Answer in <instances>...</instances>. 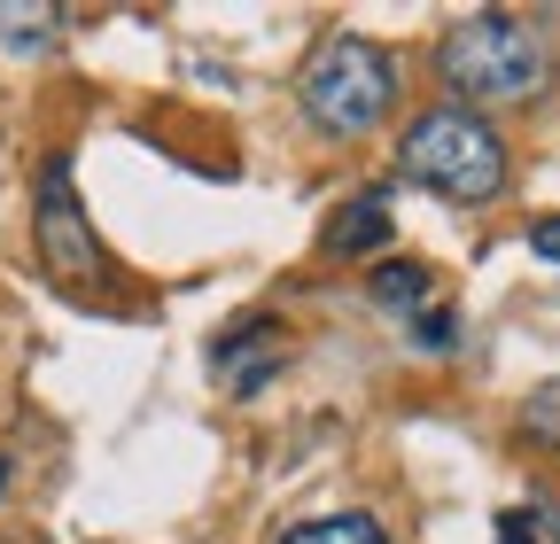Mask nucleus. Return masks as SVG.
I'll list each match as a JSON object with an SVG mask.
<instances>
[{
    "label": "nucleus",
    "instance_id": "obj_1",
    "mask_svg": "<svg viewBox=\"0 0 560 544\" xmlns=\"http://www.w3.org/2000/svg\"><path fill=\"white\" fill-rule=\"evenodd\" d=\"M436 71L459 102H482V109H514V102H537L552 86V55L529 24L514 16H467L444 32L436 47Z\"/></svg>",
    "mask_w": 560,
    "mask_h": 544
},
{
    "label": "nucleus",
    "instance_id": "obj_2",
    "mask_svg": "<svg viewBox=\"0 0 560 544\" xmlns=\"http://www.w3.org/2000/svg\"><path fill=\"white\" fill-rule=\"evenodd\" d=\"M397 172L444 202H490L506 187V141L475 109H429V117H412Z\"/></svg>",
    "mask_w": 560,
    "mask_h": 544
},
{
    "label": "nucleus",
    "instance_id": "obj_3",
    "mask_svg": "<svg viewBox=\"0 0 560 544\" xmlns=\"http://www.w3.org/2000/svg\"><path fill=\"white\" fill-rule=\"evenodd\" d=\"M397 102V62L374 47V39H327L312 62H304V109L319 132L335 141H359L374 132Z\"/></svg>",
    "mask_w": 560,
    "mask_h": 544
},
{
    "label": "nucleus",
    "instance_id": "obj_4",
    "mask_svg": "<svg viewBox=\"0 0 560 544\" xmlns=\"http://www.w3.org/2000/svg\"><path fill=\"white\" fill-rule=\"evenodd\" d=\"M39 264L62 288H94L102 281V241L86 234V211H79V187H70L62 156L39 164Z\"/></svg>",
    "mask_w": 560,
    "mask_h": 544
},
{
    "label": "nucleus",
    "instance_id": "obj_5",
    "mask_svg": "<svg viewBox=\"0 0 560 544\" xmlns=\"http://www.w3.org/2000/svg\"><path fill=\"white\" fill-rule=\"evenodd\" d=\"M280 351H289L280 319H242L234 334H219V343H210V374H219L226 397H257V389L280 374Z\"/></svg>",
    "mask_w": 560,
    "mask_h": 544
},
{
    "label": "nucleus",
    "instance_id": "obj_6",
    "mask_svg": "<svg viewBox=\"0 0 560 544\" xmlns=\"http://www.w3.org/2000/svg\"><path fill=\"white\" fill-rule=\"evenodd\" d=\"M389 241V194L366 187V194H350L342 211L327 218V257H374Z\"/></svg>",
    "mask_w": 560,
    "mask_h": 544
},
{
    "label": "nucleus",
    "instance_id": "obj_7",
    "mask_svg": "<svg viewBox=\"0 0 560 544\" xmlns=\"http://www.w3.org/2000/svg\"><path fill=\"white\" fill-rule=\"evenodd\" d=\"M280 544H389V529L374 513H319V521H296Z\"/></svg>",
    "mask_w": 560,
    "mask_h": 544
},
{
    "label": "nucleus",
    "instance_id": "obj_8",
    "mask_svg": "<svg viewBox=\"0 0 560 544\" xmlns=\"http://www.w3.org/2000/svg\"><path fill=\"white\" fill-rule=\"evenodd\" d=\"M374 304L382 311H420V304H429V264H412V257L374 264Z\"/></svg>",
    "mask_w": 560,
    "mask_h": 544
},
{
    "label": "nucleus",
    "instance_id": "obj_9",
    "mask_svg": "<svg viewBox=\"0 0 560 544\" xmlns=\"http://www.w3.org/2000/svg\"><path fill=\"white\" fill-rule=\"evenodd\" d=\"M420 343H429V351H452V343H459V319H452V311H420Z\"/></svg>",
    "mask_w": 560,
    "mask_h": 544
},
{
    "label": "nucleus",
    "instance_id": "obj_10",
    "mask_svg": "<svg viewBox=\"0 0 560 544\" xmlns=\"http://www.w3.org/2000/svg\"><path fill=\"white\" fill-rule=\"evenodd\" d=\"M499 544H537V513H499Z\"/></svg>",
    "mask_w": 560,
    "mask_h": 544
},
{
    "label": "nucleus",
    "instance_id": "obj_11",
    "mask_svg": "<svg viewBox=\"0 0 560 544\" xmlns=\"http://www.w3.org/2000/svg\"><path fill=\"white\" fill-rule=\"evenodd\" d=\"M529 249H537V257H552V264H560V218H537V226H529Z\"/></svg>",
    "mask_w": 560,
    "mask_h": 544
},
{
    "label": "nucleus",
    "instance_id": "obj_12",
    "mask_svg": "<svg viewBox=\"0 0 560 544\" xmlns=\"http://www.w3.org/2000/svg\"><path fill=\"white\" fill-rule=\"evenodd\" d=\"M9 474H16V466H9V459H0V498H9Z\"/></svg>",
    "mask_w": 560,
    "mask_h": 544
}]
</instances>
